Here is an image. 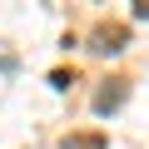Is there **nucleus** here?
I'll return each instance as SVG.
<instances>
[{
  "label": "nucleus",
  "mask_w": 149,
  "mask_h": 149,
  "mask_svg": "<svg viewBox=\"0 0 149 149\" xmlns=\"http://www.w3.org/2000/svg\"><path fill=\"white\" fill-rule=\"evenodd\" d=\"M129 100V80H104V90H95V114H114Z\"/></svg>",
  "instance_id": "1"
},
{
  "label": "nucleus",
  "mask_w": 149,
  "mask_h": 149,
  "mask_svg": "<svg viewBox=\"0 0 149 149\" xmlns=\"http://www.w3.org/2000/svg\"><path fill=\"white\" fill-rule=\"evenodd\" d=\"M124 40H129V30H124V25H100L90 50H100V55H119V50H124Z\"/></svg>",
  "instance_id": "2"
},
{
  "label": "nucleus",
  "mask_w": 149,
  "mask_h": 149,
  "mask_svg": "<svg viewBox=\"0 0 149 149\" xmlns=\"http://www.w3.org/2000/svg\"><path fill=\"white\" fill-rule=\"evenodd\" d=\"M65 149H104V134H70Z\"/></svg>",
  "instance_id": "3"
},
{
  "label": "nucleus",
  "mask_w": 149,
  "mask_h": 149,
  "mask_svg": "<svg viewBox=\"0 0 149 149\" xmlns=\"http://www.w3.org/2000/svg\"><path fill=\"white\" fill-rule=\"evenodd\" d=\"M134 20H149V0H139V5H134Z\"/></svg>",
  "instance_id": "4"
}]
</instances>
